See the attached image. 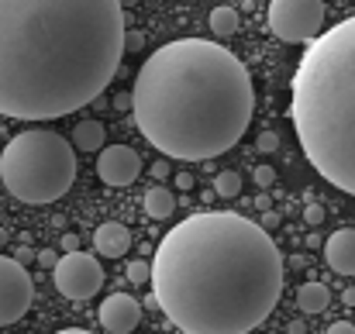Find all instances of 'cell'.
<instances>
[{
    "instance_id": "6da1fadb",
    "label": "cell",
    "mask_w": 355,
    "mask_h": 334,
    "mask_svg": "<svg viewBox=\"0 0 355 334\" xmlns=\"http://www.w3.org/2000/svg\"><path fill=\"white\" fill-rule=\"evenodd\" d=\"M155 307L183 334H248L279 304L283 255L269 231L232 211L190 214L148 262Z\"/></svg>"
},
{
    "instance_id": "7a4b0ae2",
    "label": "cell",
    "mask_w": 355,
    "mask_h": 334,
    "mask_svg": "<svg viewBox=\"0 0 355 334\" xmlns=\"http://www.w3.org/2000/svg\"><path fill=\"white\" fill-rule=\"evenodd\" d=\"M124 55L121 0H0V114L55 121L94 104Z\"/></svg>"
},
{
    "instance_id": "3957f363",
    "label": "cell",
    "mask_w": 355,
    "mask_h": 334,
    "mask_svg": "<svg viewBox=\"0 0 355 334\" xmlns=\"http://www.w3.org/2000/svg\"><path fill=\"white\" fill-rule=\"evenodd\" d=\"M252 107L245 62L207 38H176L155 49L131 90V114L145 141L183 162H207L235 148L252 124Z\"/></svg>"
},
{
    "instance_id": "277c9868",
    "label": "cell",
    "mask_w": 355,
    "mask_h": 334,
    "mask_svg": "<svg viewBox=\"0 0 355 334\" xmlns=\"http://www.w3.org/2000/svg\"><path fill=\"white\" fill-rule=\"evenodd\" d=\"M290 121L307 162L355 197V17L311 38L293 76Z\"/></svg>"
},
{
    "instance_id": "5b68a950",
    "label": "cell",
    "mask_w": 355,
    "mask_h": 334,
    "mask_svg": "<svg viewBox=\"0 0 355 334\" xmlns=\"http://www.w3.org/2000/svg\"><path fill=\"white\" fill-rule=\"evenodd\" d=\"M76 179L73 145L45 128L14 134L0 152V183L21 204H55Z\"/></svg>"
},
{
    "instance_id": "8992f818",
    "label": "cell",
    "mask_w": 355,
    "mask_h": 334,
    "mask_svg": "<svg viewBox=\"0 0 355 334\" xmlns=\"http://www.w3.org/2000/svg\"><path fill=\"white\" fill-rule=\"evenodd\" d=\"M269 28L279 42H311L324 28V0H269Z\"/></svg>"
},
{
    "instance_id": "52a82bcc",
    "label": "cell",
    "mask_w": 355,
    "mask_h": 334,
    "mask_svg": "<svg viewBox=\"0 0 355 334\" xmlns=\"http://www.w3.org/2000/svg\"><path fill=\"white\" fill-rule=\"evenodd\" d=\"M52 276H55V290L66 300H90L104 286L101 262L94 255H87V252H76V248L59 255V262L52 265Z\"/></svg>"
},
{
    "instance_id": "ba28073f",
    "label": "cell",
    "mask_w": 355,
    "mask_h": 334,
    "mask_svg": "<svg viewBox=\"0 0 355 334\" xmlns=\"http://www.w3.org/2000/svg\"><path fill=\"white\" fill-rule=\"evenodd\" d=\"M31 300H35V286L24 262L0 255V328L17 324L28 314Z\"/></svg>"
},
{
    "instance_id": "9c48e42d",
    "label": "cell",
    "mask_w": 355,
    "mask_h": 334,
    "mask_svg": "<svg viewBox=\"0 0 355 334\" xmlns=\"http://www.w3.org/2000/svg\"><path fill=\"white\" fill-rule=\"evenodd\" d=\"M97 176H101L104 186H114V190L131 186L141 176V159L128 145H104L101 159H97Z\"/></svg>"
},
{
    "instance_id": "30bf717a",
    "label": "cell",
    "mask_w": 355,
    "mask_h": 334,
    "mask_svg": "<svg viewBox=\"0 0 355 334\" xmlns=\"http://www.w3.org/2000/svg\"><path fill=\"white\" fill-rule=\"evenodd\" d=\"M101 328L111 334H131L141 324V304L128 293H114L101 304Z\"/></svg>"
},
{
    "instance_id": "8fae6325",
    "label": "cell",
    "mask_w": 355,
    "mask_h": 334,
    "mask_svg": "<svg viewBox=\"0 0 355 334\" xmlns=\"http://www.w3.org/2000/svg\"><path fill=\"white\" fill-rule=\"evenodd\" d=\"M324 258L338 276H355V227H342L324 241Z\"/></svg>"
},
{
    "instance_id": "7c38bea8",
    "label": "cell",
    "mask_w": 355,
    "mask_h": 334,
    "mask_svg": "<svg viewBox=\"0 0 355 334\" xmlns=\"http://www.w3.org/2000/svg\"><path fill=\"white\" fill-rule=\"evenodd\" d=\"M128 245H131V234H128L124 224H118V221L97 224V231H94V248H97L104 258H121V255L128 252Z\"/></svg>"
},
{
    "instance_id": "4fadbf2b",
    "label": "cell",
    "mask_w": 355,
    "mask_h": 334,
    "mask_svg": "<svg viewBox=\"0 0 355 334\" xmlns=\"http://www.w3.org/2000/svg\"><path fill=\"white\" fill-rule=\"evenodd\" d=\"M107 141V128L101 121H80L73 128V148L76 152H101Z\"/></svg>"
},
{
    "instance_id": "5bb4252c",
    "label": "cell",
    "mask_w": 355,
    "mask_h": 334,
    "mask_svg": "<svg viewBox=\"0 0 355 334\" xmlns=\"http://www.w3.org/2000/svg\"><path fill=\"white\" fill-rule=\"evenodd\" d=\"M141 207H145V214H148L152 221H166V218L176 211V197H173L166 186H148Z\"/></svg>"
},
{
    "instance_id": "9a60e30c",
    "label": "cell",
    "mask_w": 355,
    "mask_h": 334,
    "mask_svg": "<svg viewBox=\"0 0 355 334\" xmlns=\"http://www.w3.org/2000/svg\"><path fill=\"white\" fill-rule=\"evenodd\" d=\"M328 304H331V293L324 283H304L297 290V307L304 314H321V310H328Z\"/></svg>"
},
{
    "instance_id": "2e32d148",
    "label": "cell",
    "mask_w": 355,
    "mask_h": 334,
    "mask_svg": "<svg viewBox=\"0 0 355 334\" xmlns=\"http://www.w3.org/2000/svg\"><path fill=\"white\" fill-rule=\"evenodd\" d=\"M238 28H241V17H238L235 7H214L211 10V31L218 38H232V35H238Z\"/></svg>"
},
{
    "instance_id": "e0dca14e",
    "label": "cell",
    "mask_w": 355,
    "mask_h": 334,
    "mask_svg": "<svg viewBox=\"0 0 355 334\" xmlns=\"http://www.w3.org/2000/svg\"><path fill=\"white\" fill-rule=\"evenodd\" d=\"M214 190H218V197L235 200L238 193H241V176H238L235 169H221V173L214 176Z\"/></svg>"
},
{
    "instance_id": "ac0fdd59",
    "label": "cell",
    "mask_w": 355,
    "mask_h": 334,
    "mask_svg": "<svg viewBox=\"0 0 355 334\" xmlns=\"http://www.w3.org/2000/svg\"><path fill=\"white\" fill-rule=\"evenodd\" d=\"M148 272H152V269H148V262H145V258H135V262H128V279H131V283L145 286V283H148Z\"/></svg>"
},
{
    "instance_id": "d6986e66",
    "label": "cell",
    "mask_w": 355,
    "mask_h": 334,
    "mask_svg": "<svg viewBox=\"0 0 355 334\" xmlns=\"http://www.w3.org/2000/svg\"><path fill=\"white\" fill-rule=\"evenodd\" d=\"M255 145H259V152H276L279 148V138H276V131H262Z\"/></svg>"
},
{
    "instance_id": "ffe728a7",
    "label": "cell",
    "mask_w": 355,
    "mask_h": 334,
    "mask_svg": "<svg viewBox=\"0 0 355 334\" xmlns=\"http://www.w3.org/2000/svg\"><path fill=\"white\" fill-rule=\"evenodd\" d=\"M141 45H145V35H141V31H128V28H124V49H128V52H138Z\"/></svg>"
},
{
    "instance_id": "44dd1931",
    "label": "cell",
    "mask_w": 355,
    "mask_h": 334,
    "mask_svg": "<svg viewBox=\"0 0 355 334\" xmlns=\"http://www.w3.org/2000/svg\"><path fill=\"white\" fill-rule=\"evenodd\" d=\"M304 221L311 224V227H318V224L324 221V207H321V204H311V207L304 211Z\"/></svg>"
},
{
    "instance_id": "7402d4cb",
    "label": "cell",
    "mask_w": 355,
    "mask_h": 334,
    "mask_svg": "<svg viewBox=\"0 0 355 334\" xmlns=\"http://www.w3.org/2000/svg\"><path fill=\"white\" fill-rule=\"evenodd\" d=\"M255 183H259V186H272V183H276L272 166H259V169H255Z\"/></svg>"
},
{
    "instance_id": "603a6c76",
    "label": "cell",
    "mask_w": 355,
    "mask_h": 334,
    "mask_svg": "<svg viewBox=\"0 0 355 334\" xmlns=\"http://www.w3.org/2000/svg\"><path fill=\"white\" fill-rule=\"evenodd\" d=\"M262 231H276L279 227V214H272L269 207H266V214H262V224H259Z\"/></svg>"
},
{
    "instance_id": "cb8c5ba5",
    "label": "cell",
    "mask_w": 355,
    "mask_h": 334,
    "mask_svg": "<svg viewBox=\"0 0 355 334\" xmlns=\"http://www.w3.org/2000/svg\"><path fill=\"white\" fill-rule=\"evenodd\" d=\"M35 258H38V265H45V269H52V265L59 262V255H55V252H49V248H45V252H38Z\"/></svg>"
},
{
    "instance_id": "d4e9b609",
    "label": "cell",
    "mask_w": 355,
    "mask_h": 334,
    "mask_svg": "<svg viewBox=\"0 0 355 334\" xmlns=\"http://www.w3.org/2000/svg\"><path fill=\"white\" fill-rule=\"evenodd\" d=\"M328 334H355V324H349V321H335V324L328 328Z\"/></svg>"
},
{
    "instance_id": "484cf974",
    "label": "cell",
    "mask_w": 355,
    "mask_h": 334,
    "mask_svg": "<svg viewBox=\"0 0 355 334\" xmlns=\"http://www.w3.org/2000/svg\"><path fill=\"white\" fill-rule=\"evenodd\" d=\"M152 173H155V179H166V176H169V162H166V159H159V162L152 166Z\"/></svg>"
},
{
    "instance_id": "4316f807",
    "label": "cell",
    "mask_w": 355,
    "mask_h": 334,
    "mask_svg": "<svg viewBox=\"0 0 355 334\" xmlns=\"http://www.w3.org/2000/svg\"><path fill=\"white\" fill-rule=\"evenodd\" d=\"M173 183H176L180 190H190V186H193V176H190V173H176V179H173Z\"/></svg>"
},
{
    "instance_id": "83f0119b",
    "label": "cell",
    "mask_w": 355,
    "mask_h": 334,
    "mask_svg": "<svg viewBox=\"0 0 355 334\" xmlns=\"http://www.w3.org/2000/svg\"><path fill=\"white\" fill-rule=\"evenodd\" d=\"M114 111H131V94H118L114 97Z\"/></svg>"
},
{
    "instance_id": "f1b7e54d",
    "label": "cell",
    "mask_w": 355,
    "mask_h": 334,
    "mask_svg": "<svg viewBox=\"0 0 355 334\" xmlns=\"http://www.w3.org/2000/svg\"><path fill=\"white\" fill-rule=\"evenodd\" d=\"M76 241H80L76 234H62V252H73V248H76Z\"/></svg>"
},
{
    "instance_id": "f546056e",
    "label": "cell",
    "mask_w": 355,
    "mask_h": 334,
    "mask_svg": "<svg viewBox=\"0 0 355 334\" xmlns=\"http://www.w3.org/2000/svg\"><path fill=\"white\" fill-rule=\"evenodd\" d=\"M290 334H307V324H304V321H293V324H290Z\"/></svg>"
},
{
    "instance_id": "4dcf8cb0",
    "label": "cell",
    "mask_w": 355,
    "mask_h": 334,
    "mask_svg": "<svg viewBox=\"0 0 355 334\" xmlns=\"http://www.w3.org/2000/svg\"><path fill=\"white\" fill-rule=\"evenodd\" d=\"M342 300H345L349 307H355V286H352V290H345V297H342Z\"/></svg>"
},
{
    "instance_id": "1f68e13d",
    "label": "cell",
    "mask_w": 355,
    "mask_h": 334,
    "mask_svg": "<svg viewBox=\"0 0 355 334\" xmlns=\"http://www.w3.org/2000/svg\"><path fill=\"white\" fill-rule=\"evenodd\" d=\"M55 334H90V331H80V328H66V331H55Z\"/></svg>"
}]
</instances>
